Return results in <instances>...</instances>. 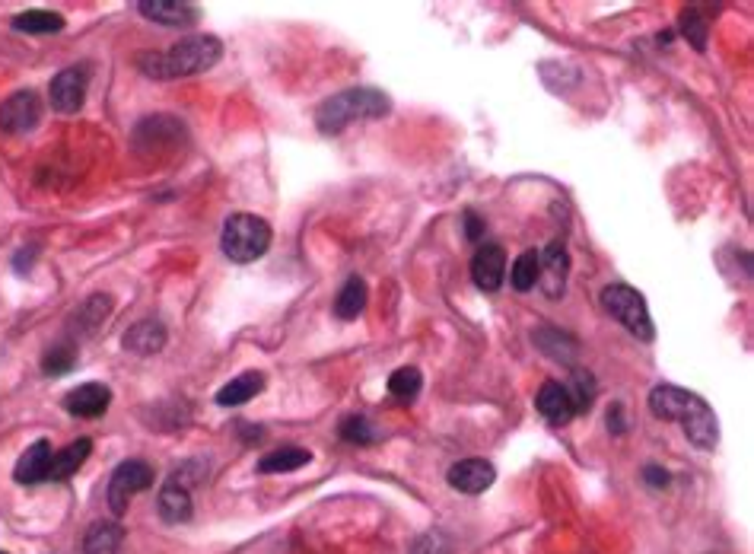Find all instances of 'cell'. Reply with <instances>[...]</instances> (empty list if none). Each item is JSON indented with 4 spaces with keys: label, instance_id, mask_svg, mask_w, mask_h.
Instances as JSON below:
<instances>
[{
    "label": "cell",
    "instance_id": "obj_1",
    "mask_svg": "<svg viewBox=\"0 0 754 554\" xmlns=\"http://www.w3.org/2000/svg\"><path fill=\"white\" fill-rule=\"evenodd\" d=\"M650 411L659 421H675L697 449H713L720 443V421L700 395L678 386H656L650 392Z\"/></svg>",
    "mask_w": 754,
    "mask_h": 554
},
{
    "label": "cell",
    "instance_id": "obj_2",
    "mask_svg": "<svg viewBox=\"0 0 754 554\" xmlns=\"http://www.w3.org/2000/svg\"><path fill=\"white\" fill-rule=\"evenodd\" d=\"M223 55V45L217 36H188L169 51H147L137 58V67L153 80H175V77H195L210 71Z\"/></svg>",
    "mask_w": 754,
    "mask_h": 554
},
{
    "label": "cell",
    "instance_id": "obj_3",
    "mask_svg": "<svg viewBox=\"0 0 754 554\" xmlns=\"http://www.w3.org/2000/svg\"><path fill=\"white\" fill-rule=\"evenodd\" d=\"M392 109V102L379 90H344L338 96L325 99L319 112H315V128L322 134H341L347 125L354 121H370V118H382Z\"/></svg>",
    "mask_w": 754,
    "mask_h": 554
},
{
    "label": "cell",
    "instance_id": "obj_4",
    "mask_svg": "<svg viewBox=\"0 0 754 554\" xmlns=\"http://www.w3.org/2000/svg\"><path fill=\"white\" fill-rule=\"evenodd\" d=\"M271 246V227L255 214H233L226 220L220 249L236 265H252Z\"/></svg>",
    "mask_w": 754,
    "mask_h": 554
},
{
    "label": "cell",
    "instance_id": "obj_5",
    "mask_svg": "<svg viewBox=\"0 0 754 554\" xmlns=\"http://www.w3.org/2000/svg\"><path fill=\"white\" fill-rule=\"evenodd\" d=\"M602 306H605V313L615 322H621L634 338H640V341L656 338V325L650 319V309H646V300L640 290L627 287V284H611L602 290Z\"/></svg>",
    "mask_w": 754,
    "mask_h": 554
},
{
    "label": "cell",
    "instance_id": "obj_6",
    "mask_svg": "<svg viewBox=\"0 0 754 554\" xmlns=\"http://www.w3.org/2000/svg\"><path fill=\"white\" fill-rule=\"evenodd\" d=\"M147 488H153V465H147L144 459L121 462L109 481V510L115 516H125L131 497L147 491Z\"/></svg>",
    "mask_w": 754,
    "mask_h": 554
},
{
    "label": "cell",
    "instance_id": "obj_7",
    "mask_svg": "<svg viewBox=\"0 0 754 554\" xmlns=\"http://www.w3.org/2000/svg\"><path fill=\"white\" fill-rule=\"evenodd\" d=\"M42 121V99L32 90L13 93L0 102V131L4 134H26Z\"/></svg>",
    "mask_w": 754,
    "mask_h": 554
},
{
    "label": "cell",
    "instance_id": "obj_8",
    "mask_svg": "<svg viewBox=\"0 0 754 554\" xmlns=\"http://www.w3.org/2000/svg\"><path fill=\"white\" fill-rule=\"evenodd\" d=\"M86 83H90V74H86V67H67L61 71L48 86V96H51V106L58 112L70 115V112H80L83 109V99H86Z\"/></svg>",
    "mask_w": 754,
    "mask_h": 554
},
{
    "label": "cell",
    "instance_id": "obj_9",
    "mask_svg": "<svg viewBox=\"0 0 754 554\" xmlns=\"http://www.w3.org/2000/svg\"><path fill=\"white\" fill-rule=\"evenodd\" d=\"M567 271H570V255L564 249V242H551V246L538 255V284L548 293V300L564 297Z\"/></svg>",
    "mask_w": 754,
    "mask_h": 554
},
{
    "label": "cell",
    "instance_id": "obj_10",
    "mask_svg": "<svg viewBox=\"0 0 754 554\" xmlns=\"http://www.w3.org/2000/svg\"><path fill=\"white\" fill-rule=\"evenodd\" d=\"M449 488H455L459 494H484L490 484H494L497 472L494 465L484 459H462L449 469Z\"/></svg>",
    "mask_w": 754,
    "mask_h": 554
},
{
    "label": "cell",
    "instance_id": "obj_11",
    "mask_svg": "<svg viewBox=\"0 0 754 554\" xmlns=\"http://www.w3.org/2000/svg\"><path fill=\"white\" fill-rule=\"evenodd\" d=\"M112 405V389L102 383H83L64 395V408L74 418H102Z\"/></svg>",
    "mask_w": 754,
    "mask_h": 554
},
{
    "label": "cell",
    "instance_id": "obj_12",
    "mask_svg": "<svg viewBox=\"0 0 754 554\" xmlns=\"http://www.w3.org/2000/svg\"><path fill=\"white\" fill-rule=\"evenodd\" d=\"M471 277H475V284L484 293H494L503 287V277H506V252L497 246V242H490V246H481L471 258Z\"/></svg>",
    "mask_w": 754,
    "mask_h": 554
},
{
    "label": "cell",
    "instance_id": "obj_13",
    "mask_svg": "<svg viewBox=\"0 0 754 554\" xmlns=\"http://www.w3.org/2000/svg\"><path fill=\"white\" fill-rule=\"evenodd\" d=\"M137 10L144 13L147 20L160 26H172V29L195 26L201 16V10L195 4H185V0H144V4H137Z\"/></svg>",
    "mask_w": 754,
    "mask_h": 554
},
{
    "label": "cell",
    "instance_id": "obj_14",
    "mask_svg": "<svg viewBox=\"0 0 754 554\" xmlns=\"http://www.w3.org/2000/svg\"><path fill=\"white\" fill-rule=\"evenodd\" d=\"M166 325L156 322V319H144L131 325L125 338H121V344H125V351L137 354V357H150V354H160L166 348Z\"/></svg>",
    "mask_w": 754,
    "mask_h": 554
},
{
    "label": "cell",
    "instance_id": "obj_15",
    "mask_svg": "<svg viewBox=\"0 0 754 554\" xmlns=\"http://www.w3.org/2000/svg\"><path fill=\"white\" fill-rule=\"evenodd\" d=\"M535 408L541 411V418H548L557 427L570 424L573 414H576L567 386H560V383H545V386H541L538 395H535Z\"/></svg>",
    "mask_w": 754,
    "mask_h": 554
},
{
    "label": "cell",
    "instance_id": "obj_16",
    "mask_svg": "<svg viewBox=\"0 0 754 554\" xmlns=\"http://www.w3.org/2000/svg\"><path fill=\"white\" fill-rule=\"evenodd\" d=\"M51 443L48 440H35L26 453L20 456V462H16L13 469V478L16 484H39V481H48V469H51Z\"/></svg>",
    "mask_w": 754,
    "mask_h": 554
},
{
    "label": "cell",
    "instance_id": "obj_17",
    "mask_svg": "<svg viewBox=\"0 0 754 554\" xmlns=\"http://www.w3.org/2000/svg\"><path fill=\"white\" fill-rule=\"evenodd\" d=\"M156 510L166 519V523H188L191 519V494H188V484L179 478H169L160 491V500H156Z\"/></svg>",
    "mask_w": 754,
    "mask_h": 554
},
{
    "label": "cell",
    "instance_id": "obj_18",
    "mask_svg": "<svg viewBox=\"0 0 754 554\" xmlns=\"http://www.w3.org/2000/svg\"><path fill=\"white\" fill-rule=\"evenodd\" d=\"M93 453V440H74L70 446H64L61 453L51 456V469H48V481H67L70 475H77L80 465L90 459Z\"/></svg>",
    "mask_w": 754,
    "mask_h": 554
},
{
    "label": "cell",
    "instance_id": "obj_19",
    "mask_svg": "<svg viewBox=\"0 0 754 554\" xmlns=\"http://www.w3.org/2000/svg\"><path fill=\"white\" fill-rule=\"evenodd\" d=\"M312 462V453L303 446H280L274 453H265L258 459V472L261 475H284V472H296L303 465Z\"/></svg>",
    "mask_w": 754,
    "mask_h": 554
},
{
    "label": "cell",
    "instance_id": "obj_20",
    "mask_svg": "<svg viewBox=\"0 0 754 554\" xmlns=\"http://www.w3.org/2000/svg\"><path fill=\"white\" fill-rule=\"evenodd\" d=\"M265 389V376H261L258 370L255 373H242L236 379H230L220 392H217V405L223 408H236V405H245L252 402V398Z\"/></svg>",
    "mask_w": 754,
    "mask_h": 554
},
{
    "label": "cell",
    "instance_id": "obj_21",
    "mask_svg": "<svg viewBox=\"0 0 754 554\" xmlns=\"http://www.w3.org/2000/svg\"><path fill=\"white\" fill-rule=\"evenodd\" d=\"M366 300H370V290H366L363 277H350V281L338 290V297H335V316L344 319V322L357 319L366 309Z\"/></svg>",
    "mask_w": 754,
    "mask_h": 554
},
{
    "label": "cell",
    "instance_id": "obj_22",
    "mask_svg": "<svg viewBox=\"0 0 754 554\" xmlns=\"http://www.w3.org/2000/svg\"><path fill=\"white\" fill-rule=\"evenodd\" d=\"M125 542V529L118 523H93L83 539V554H118Z\"/></svg>",
    "mask_w": 754,
    "mask_h": 554
},
{
    "label": "cell",
    "instance_id": "obj_23",
    "mask_svg": "<svg viewBox=\"0 0 754 554\" xmlns=\"http://www.w3.org/2000/svg\"><path fill=\"white\" fill-rule=\"evenodd\" d=\"M16 32H29V36H48V32H61L64 29V16L51 13V10H29L20 13L13 20Z\"/></svg>",
    "mask_w": 754,
    "mask_h": 554
},
{
    "label": "cell",
    "instance_id": "obj_24",
    "mask_svg": "<svg viewBox=\"0 0 754 554\" xmlns=\"http://www.w3.org/2000/svg\"><path fill=\"white\" fill-rule=\"evenodd\" d=\"M112 313V297L109 293H96V297H90L86 300L80 309H77V316H74V322L77 325H83L86 332H93L96 325H102V319Z\"/></svg>",
    "mask_w": 754,
    "mask_h": 554
},
{
    "label": "cell",
    "instance_id": "obj_25",
    "mask_svg": "<svg viewBox=\"0 0 754 554\" xmlns=\"http://www.w3.org/2000/svg\"><path fill=\"white\" fill-rule=\"evenodd\" d=\"M567 392H570V398H573V408H576V414H589L592 411V402H595V395H599V386H595V379H592V373H573V386H567Z\"/></svg>",
    "mask_w": 754,
    "mask_h": 554
},
{
    "label": "cell",
    "instance_id": "obj_26",
    "mask_svg": "<svg viewBox=\"0 0 754 554\" xmlns=\"http://www.w3.org/2000/svg\"><path fill=\"white\" fill-rule=\"evenodd\" d=\"M510 284L525 293L532 290L538 284V252H522L516 262H513V271H510Z\"/></svg>",
    "mask_w": 754,
    "mask_h": 554
},
{
    "label": "cell",
    "instance_id": "obj_27",
    "mask_svg": "<svg viewBox=\"0 0 754 554\" xmlns=\"http://www.w3.org/2000/svg\"><path fill=\"white\" fill-rule=\"evenodd\" d=\"M420 370H414V367H401V370H395L392 376H389V392L395 395V398H401V402H411V398L420 392Z\"/></svg>",
    "mask_w": 754,
    "mask_h": 554
},
{
    "label": "cell",
    "instance_id": "obj_28",
    "mask_svg": "<svg viewBox=\"0 0 754 554\" xmlns=\"http://www.w3.org/2000/svg\"><path fill=\"white\" fill-rule=\"evenodd\" d=\"M341 437L347 443H357V446H366L376 440V427L363 418V414H350V418L341 421Z\"/></svg>",
    "mask_w": 754,
    "mask_h": 554
},
{
    "label": "cell",
    "instance_id": "obj_29",
    "mask_svg": "<svg viewBox=\"0 0 754 554\" xmlns=\"http://www.w3.org/2000/svg\"><path fill=\"white\" fill-rule=\"evenodd\" d=\"M77 363V351L70 348V344H58V348H51L42 360V370L48 376H61V373H70Z\"/></svg>",
    "mask_w": 754,
    "mask_h": 554
},
{
    "label": "cell",
    "instance_id": "obj_30",
    "mask_svg": "<svg viewBox=\"0 0 754 554\" xmlns=\"http://www.w3.org/2000/svg\"><path fill=\"white\" fill-rule=\"evenodd\" d=\"M681 32H685V39L697 51L707 48V20H700L697 10H685V13H681Z\"/></svg>",
    "mask_w": 754,
    "mask_h": 554
},
{
    "label": "cell",
    "instance_id": "obj_31",
    "mask_svg": "<svg viewBox=\"0 0 754 554\" xmlns=\"http://www.w3.org/2000/svg\"><path fill=\"white\" fill-rule=\"evenodd\" d=\"M414 554H449V539L440 532H430L414 545Z\"/></svg>",
    "mask_w": 754,
    "mask_h": 554
},
{
    "label": "cell",
    "instance_id": "obj_32",
    "mask_svg": "<svg viewBox=\"0 0 754 554\" xmlns=\"http://www.w3.org/2000/svg\"><path fill=\"white\" fill-rule=\"evenodd\" d=\"M643 478H646V484H650V488H669V472L659 469V465H646Z\"/></svg>",
    "mask_w": 754,
    "mask_h": 554
},
{
    "label": "cell",
    "instance_id": "obj_33",
    "mask_svg": "<svg viewBox=\"0 0 754 554\" xmlns=\"http://www.w3.org/2000/svg\"><path fill=\"white\" fill-rule=\"evenodd\" d=\"M481 233H484V220H481L475 211H465V236H468L471 242H478Z\"/></svg>",
    "mask_w": 754,
    "mask_h": 554
},
{
    "label": "cell",
    "instance_id": "obj_34",
    "mask_svg": "<svg viewBox=\"0 0 754 554\" xmlns=\"http://www.w3.org/2000/svg\"><path fill=\"white\" fill-rule=\"evenodd\" d=\"M624 408L621 405H611L608 411V430H615V434H624Z\"/></svg>",
    "mask_w": 754,
    "mask_h": 554
},
{
    "label": "cell",
    "instance_id": "obj_35",
    "mask_svg": "<svg viewBox=\"0 0 754 554\" xmlns=\"http://www.w3.org/2000/svg\"><path fill=\"white\" fill-rule=\"evenodd\" d=\"M0 554H7V551H0Z\"/></svg>",
    "mask_w": 754,
    "mask_h": 554
}]
</instances>
